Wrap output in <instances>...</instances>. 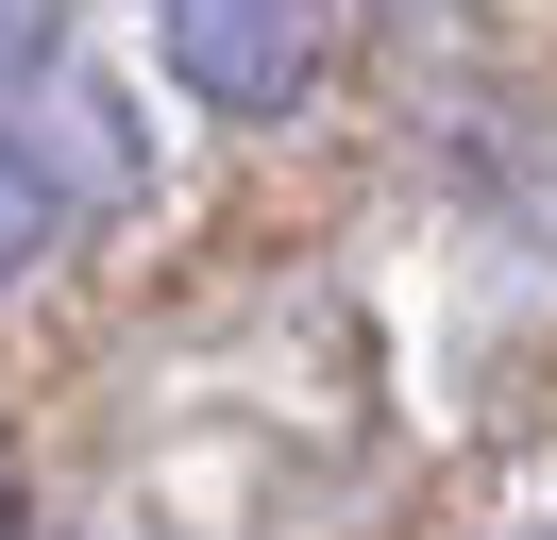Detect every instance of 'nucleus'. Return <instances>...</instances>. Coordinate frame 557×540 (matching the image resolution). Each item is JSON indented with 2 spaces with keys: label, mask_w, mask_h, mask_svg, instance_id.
<instances>
[{
  "label": "nucleus",
  "mask_w": 557,
  "mask_h": 540,
  "mask_svg": "<svg viewBox=\"0 0 557 540\" xmlns=\"http://www.w3.org/2000/svg\"><path fill=\"white\" fill-rule=\"evenodd\" d=\"M152 51L203 119H287V101H321L338 17L321 0H152Z\"/></svg>",
  "instance_id": "1"
},
{
  "label": "nucleus",
  "mask_w": 557,
  "mask_h": 540,
  "mask_svg": "<svg viewBox=\"0 0 557 540\" xmlns=\"http://www.w3.org/2000/svg\"><path fill=\"white\" fill-rule=\"evenodd\" d=\"M51 236H69V186H51V152H35V135L0 119V287H17V270H35Z\"/></svg>",
  "instance_id": "2"
},
{
  "label": "nucleus",
  "mask_w": 557,
  "mask_h": 540,
  "mask_svg": "<svg viewBox=\"0 0 557 540\" xmlns=\"http://www.w3.org/2000/svg\"><path fill=\"white\" fill-rule=\"evenodd\" d=\"M51 34H69V0H0V85H35Z\"/></svg>",
  "instance_id": "3"
},
{
  "label": "nucleus",
  "mask_w": 557,
  "mask_h": 540,
  "mask_svg": "<svg viewBox=\"0 0 557 540\" xmlns=\"http://www.w3.org/2000/svg\"><path fill=\"white\" fill-rule=\"evenodd\" d=\"M507 540H557V524H507Z\"/></svg>",
  "instance_id": "4"
}]
</instances>
